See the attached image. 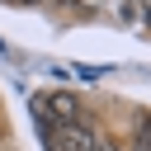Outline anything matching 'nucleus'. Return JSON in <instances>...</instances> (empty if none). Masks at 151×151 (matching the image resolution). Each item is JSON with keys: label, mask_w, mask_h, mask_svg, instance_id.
<instances>
[{"label": "nucleus", "mask_w": 151, "mask_h": 151, "mask_svg": "<svg viewBox=\"0 0 151 151\" xmlns=\"http://www.w3.org/2000/svg\"><path fill=\"white\" fill-rule=\"evenodd\" d=\"M146 19H151V9H146Z\"/></svg>", "instance_id": "obj_7"}, {"label": "nucleus", "mask_w": 151, "mask_h": 151, "mask_svg": "<svg viewBox=\"0 0 151 151\" xmlns=\"http://www.w3.org/2000/svg\"><path fill=\"white\" fill-rule=\"evenodd\" d=\"M142 5H146V9H151V0H142Z\"/></svg>", "instance_id": "obj_6"}, {"label": "nucleus", "mask_w": 151, "mask_h": 151, "mask_svg": "<svg viewBox=\"0 0 151 151\" xmlns=\"http://www.w3.org/2000/svg\"><path fill=\"white\" fill-rule=\"evenodd\" d=\"M132 151H151V113L137 118V142H132Z\"/></svg>", "instance_id": "obj_3"}, {"label": "nucleus", "mask_w": 151, "mask_h": 151, "mask_svg": "<svg viewBox=\"0 0 151 151\" xmlns=\"http://www.w3.org/2000/svg\"><path fill=\"white\" fill-rule=\"evenodd\" d=\"M14 5H38V0H14Z\"/></svg>", "instance_id": "obj_5"}, {"label": "nucleus", "mask_w": 151, "mask_h": 151, "mask_svg": "<svg viewBox=\"0 0 151 151\" xmlns=\"http://www.w3.org/2000/svg\"><path fill=\"white\" fill-rule=\"evenodd\" d=\"M94 151H118V142H104V137H99V142H94Z\"/></svg>", "instance_id": "obj_4"}, {"label": "nucleus", "mask_w": 151, "mask_h": 151, "mask_svg": "<svg viewBox=\"0 0 151 151\" xmlns=\"http://www.w3.org/2000/svg\"><path fill=\"white\" fill-rule=\"evenodd\" d=\"M94 142H99V132L90 127V123H61L57 127V142H52V151H94Z\"/></svg>", "instance_id": "obj_1"}, {"label": "nucleus", "mask_w": 151, "mask_h": 151, "mask_svg": "<svg viewBox=\"0 0 151 151\" xmlns=\"http://www.w3.org/2000/svg\"><path fill=\"white\" fill-rule=\"evenodd\" d=\"M38 99H42V113H47V118H52L57 127H61V123H76V118H80V99H76L71 90H57V94H38Z\"/></svg>", "instance_id": "obj_2"}]
</instances>
